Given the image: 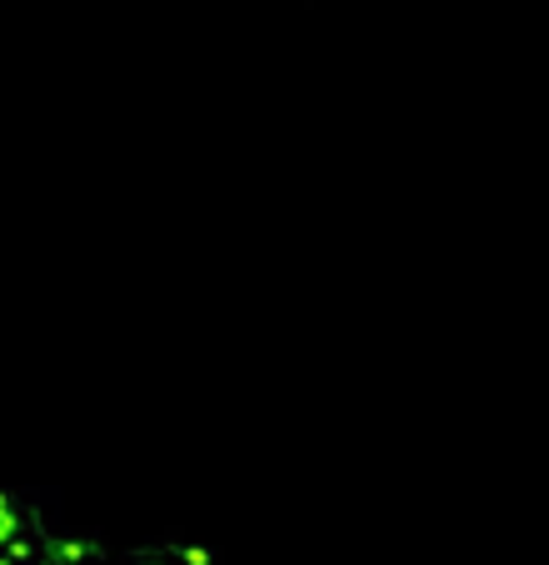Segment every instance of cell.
Instances as JSON below:
<instances>
[{
	"label": "cell",
	"instance_id": "cell-1",
	"mask_svg": "<svg viewBox=\"0 0 549 565\" xmlns=\"http://www.w3.org/2000/svg\"><path fill=\"white\" fill-rule=\"evenodd\" d=\"M61 535L45 525L35 501L0 480V565H51Z\"/></svg>",
	"mask_w": 549,
	"mask_h": 565
},
{
	"label": "cell",
	"instance_id": "cell-2",
	"mask_svg": "<svg viewBox=\"0 0 549 565\" xmlns=\"http://www.w3.org/2000/svg\"><path fill=\"white\" fill-rule=\"evenodd\" d=\"M51 565H220L215 555L195 551V545H126V551H110L96 541H55Z\"/></svg>",
	"mask_w": 549,
	"mask_h": 565
}]
</instances>
